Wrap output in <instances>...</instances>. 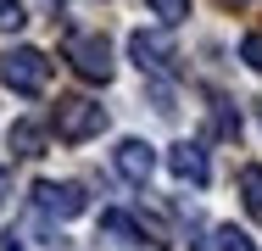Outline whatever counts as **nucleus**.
Listing matches in <instances>:
<instances>
[{
    "mask_svg": "<svg viewBox=\"0 0 262 251\" xmlns=\"http://www.w3.org/2000/svg\"><path fill=\"white\" fill-rule=\"evenodd\" d=\"M128 56H134L145 73H167V67H173V45H167L162 34H151V28H140V34L128 39Z\"/></svg>",
    "mask_w": 262,
    "mask_h": 251,
    "instance_id": "7",
    "label": "nucleus"
},
{
    "mask_svg": "<svg viewBox=\"0 0 262 251\" xmlns=\"http://www.w3.org/2000/svg\"><path fill=\"white\" fill-rule=\"evenodd\" d=\"M240 61H246L251 73H262V34H246V39H240Z\"/></svg>",
    "mask_w": 262,
    "mask_h": 251,
    "instance_id": "14",
    "label": "nucleus"
},
{
    "mask_svg": "<svg viewBox=\"0 0 262 251\" xmlns=\"http://www.w3.org/2000/svg\"><path fill=\"white\" fill-rule=\"evenodd\" d=\"M0 84L6 90H17V95H39L45 84H51V56L34 45H17L0 56Z\"/></svg>",
    "mask_w": 262,
    "mask_h": 251,
    "instance_id": "2",
    "label": "nucleus"
},
{
    "mask_svg": "<svg viewBox=\"0 0 262 251\" xmlns=\"http://www.w3.org/2000/svg\"><path fill=\"white\" fill-rule=\"evenodd\" d=\"M240 201H246V212L262 223V168H240Z\"/></svg>",
    "mask_w": 262,
    "mask_h": 251,
    "instance_id": "10",
    "label": "nucleus"
},
{
    "mask_svg": "<svg viewBox=\"0 0 262 251\" xmlns=\"http://www.w3.org/2000/svg\"><path fill=\"white\" fill-rule=\"evenodd\" d=\"M6 140H11L17 156H45V129H39V123H28V117H23V123H11V134H6Z\"/></svg>",
    "mask_w": 262,
    "mask_h": 251,
    "instance_id": "9",
    "label": "nucleus"
},
{
    "mask_svg": "<svg viewBox=\"0 0 262 251\" xmlns=\"http://www.w3.org/2000/svg\"><path fill=\"white\" fill-rule=\"evenodd\" d=\"M212 117H217V129H223V134H240V117L229 112V100H212Z\"/></svg>",
    "mask_w": 262,
    "mask_h": 251,
    "instance_id": "15",
    "label": "nucleus"
},
{
    "mask_svg": "<svg viewBox=\"0 0 262 251\" xmlns=\"http://www.w3.org/2000/svg\"><path fill=\"white\" fill-rule=\"evenodd\" d=\"M145 6L157 11V17H162V23H167V28H179V23L190 17V0H145Z\"/></svg>",
    "mask_w": 262,
    "mask_h": 251,
    "instance_id": "11",
    "label": "nucleus"
},
{
    "mask_svg": "<svg viewBox=\"0 0 262 251\" xmlns=\"http://www.w3.org/2000/svg\"><path fill=\"white\" fill-rule=\"evenodd\" d=\"M217 251H257V246H251V235H246V229L223 223V229H217Z\"/></svg>",
    "mask_w": 262,
    "mask_h": 251,
    "instance_id": "12",
    "label": "nucleus"
},
{
    "mask_svg": "<svg viewBox=\"0 0 262 251\" xmlns=\"http://www.w3.org/2000/svg\"><path fill=\"white\" fill-rule=\"evenodd\" d=\"M34 206H39L45 218H78V212L90 206V196H84L78 184H56V179H39V184H34Z\"/></svg>",
    "mask_w": 262,
    "mask_h": 251,
    "instance_id": "4",
    "label": "nucleus"
},
{
    "mask_svg": "<svg viewBox=\"0 0 262 251\" xmlns=\"http://www.w3.org/2000/svg\"><path fill=\"white\" fill-rule=\"evenodd\" d=\"M229 6H246V0H229Z\"/></svg>",
    "mask_w": 262,
    "mask_h": 251,
    "instance_id": "17",
    "label": "nucleus"
},
{
    "mask_svg": "<svg viewBox=\"0 0 262 251\" xmlns=\"http://www.w3.org/2000/svg\"><path fill=\"white\" fill-rule=\"evenodd\" d=\"M67 61H73V73L78 78H90V84H106L112 78V45H106L101 34H73L67 39Z\"/></svg>",
    "mask_w": 262,
    "mask_h": 251,
    "instance_id": "3",
    "label": "nucleus"
},
{
    "mask_svg": "<svg viewBox=\"0 0 262 251\" xmlns=\"http://www.w3.org/2000/svg\"><path fill=\"white\" fill-rule=\"evenodd\" d=\"M167 168H173L184 184H207L212 179V162H207V151L195 145V140H179V145L167 151Z\"/></svg>",
    "mask_w": 262,
    "mask_h": 251,
    "instance_id": "6",
    "label": "nucleus"
},
{
    "mask_svg": "<svg viewBox=\"0 0 262 251\" xmlns=\"http://www.w3.org/2000/svg\"><path fill=\"white\" fill-rule=\"evenodd\" d=\"M28 23V11H23V0H0V34H17Z\"/></svg>",
    "mask_w": 262,
    "mask_h": 251,
    "instance_id": "13",
    "label": "nucleus"
},
{
    "mask_svg": "<svg viewBox=\"0 0 262 251\" xmlns=\"http://www.w3.org/2000/svg\"><path fill=\"white\" fill-rule=\"evenodd\" d=\"M6 190H11V168H0V201H6Z\"/></svg>",
    "mask_w": 262,
    "mask_h": 251,
    "instance_id": "16",
    "label": "nucleus"
},
{
    "mask_svg": "<svg viewBox=\"0 0 262 251\" xmlns=\"http://www.w3.org/2000/svg\"><path fill=\"white\" fill-rule=\"evenodd\" d=\"M51 129H56V140L84 145V140H95V134L106 129V106L101 100H84V95H67V100H56Z\"/></svg>",
    "mask_w": 262,
    "mask_h": 251,
    "instance_id": "1",
    "label": "nucleus"
},
{
    "mask_svg": "<svg viewBox=\"0 0 262 251\" xmlns=\"http://www.w3.org/2000/svg\"><path fill=\"white\" fill-rule=\"evenodd\" d=\"M101 229L112 240H123V246H145L151 235H145V223L140 218H128V212H101Z\"/></svg>",
    "mask_w": 262,
    "mask_h": 251,
    "instance_id": "8",
    "label": "nucleus"
},
{
    "mask_svg": "<svg viewBox=\"0 0 262 251\" xmlns=\"http://www.w3.org/2000/svg\"><path fill=\"white\" fill-rule=\"evenodd\" d=\"M112 168H117L128 184H145V179H151V168H157V151L145 145V140H123V145L112 151Z\"/></svg>",
    "mask_w": 262,
    "mask_h": 251,
    "instance_id": "5",
    "label": "nucleus"
}]
</instances>
